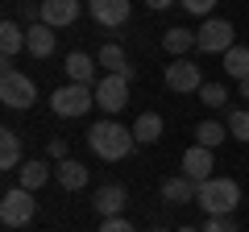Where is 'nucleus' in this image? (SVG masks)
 Here are the masks:
<instances>
[{
  "instance_id": "obj_31",
  "label": "nucleus",
  "mask_w": 249,
  "mask_h": 232,
  "mask_svg": "<svg viewBox=\"0 0 249 232\" xmlns=\"http://www.w3.org/2000/svg\"><path fill=\"white\" fill-rule=\"evenodd\" d=\"M145 4H150L154 13H162V9H170V4H178V0H145Z\"/></svg>"
},
{
  "instance_id": "obj_32",
  "label": "nucleus",
  "mask_w": 249,
  "mask_h": 232,
  "mask_svg": "<svg viewBox=\"0 0 249 232\" xmlns=\"http://www.w3.org/2000/svg\"><path fill=\"white\" fill-rule=\"evenodd\" d=\"M241 99H249V79H241Z\"/></svg>"
},
{
  "instance_id": "obj_29",
  "label": "nucleus",
  "mask_w": 249,
  "mask_h": 232,
  "mask_svg": "<svg viewBox=\"0 0 249 232\" xmlns=\"http://www.w3.org/2000/svg\"><path fill=\"white\" fill-rule=\"evenodd\" d=\"M100 232H137V228H133L129 220H124V215H112V220H104V224H100Z\"/></svg>"
},
{
  "instance_id": "obj_12",
  "label": "nucleus",
  "mask_w": 249,
  "mask_h": 232,
  "mask_svg": "<svg viewBox=\"0 0 249 232\" xmlns=\"http://www.w3.org/2000/svg\"><path fill=\"white\" fill-rule=\"evenodd\" d=\"M88 9H91V21L104 29H116L129 21V0H88Z\"/></svg>"
},
{
  "instance_id": "obj_16",
  "label": "nucleus",
  "mask_w": 249,
  "mask_h": 232,
  "mask_svg": "<svg viewBox=\"0 0 249 232\" xmlns=\"http://www.w3.org/2000/svg\"><path fill=\"white\" fill-rule=\"evenodd\" d=\"M58 187L62 191H83V187H88V166L75 162V158L58 162Z\"/></svg>"
},
{
  "instance_id": "obj_7",
  "label": "nucleus",
  "mask_w": 249,
  "mask_h": 232,
  "mask_svg": "<svg viewBox=\"0 0 249 232\" xmlns=\"http://www.w3.org/2000/svg\"><path fill=\"white\" fill-rule=\"evenodd\" d=\"M166 87H170V91H183V96H191V91L204 87V75H199V66L191 63V58H175V63L166 66Z\"/></svg>"
},
{
  "instance_id": "obj_3",
  "label": "nucleus",
  "mask_w": 249,
  "mask_h": 232,
  "mask_svg": "<svg viewBox=\"0 0 249 232\" xmlns=\"http://www.w3.org/2000/svg\"><path fill=\"white\" fill-rule=\"evenodd\" d=\"M96 104V87H83V83H67L50 96V112L62 120H75V116H88Z\"/></svg>"
},
{
  "instance_id": "obj_8",
  "label": "nucleus",
  "mask_w": 249,
  "mask_h": 232,
  "mask_svg": "<svg viewBox=\"0 0 249 232\" xmlns=\"http://www.w3.org/2000/svg\"><path fill=\"white\" fill-rule=\"evenodd\" d=\"M96 104L104 108V112H121V108L129 104V79H124V75H104V79L96 83Z\"/></svg>"
},
{
  "instance_id": "obj_14",
  "label": "nucleus",
  "mask_w": 249,
  "mask_h": 232,
  "mask_svg": "<svg viewBox=\"0 0 249 232\" xmlns=\"http://www.w3.org/2000/svg\"><path fill=\"white\" fill-rule=\"evenodd\" d=\"M96 66H100V63H91L83 50H75V54H67L62 71L71 75V83H83V87H91V83H100V79H96Z\"/></svg>"
},
{
  "instance_id": "obj_30",
  "label": "nucleus",
  "mask_w": 249,
  "mask_h": 232,
  "mask_svg": "<svg viewBox=\"0 0 249 232\" xmlns=\"http://www.w3.org/2000/svg\"><path fill=\"white\" fill-rule=\"evenodd\" d=\"M46 149H50V158H58V162H67V141H62V137H54V141L46 145Z\"/></svg>"
},
{
  "instance_id": "obj_27",
  "label": "nucleus",
  "mask_w": 249,
  "mask_h": 232,
  "mask_svg": "<svg viewBox=\"0 0 249 232\" xmlns=\"http://www.w3.org/2000/svg\"><path fill=\"white\" fill-rule=\"evenodd\" d=\"M204 232H241V228H237V220H232V215H208Z\"/></svg>"
},
{
  "instance_id": "obj_34",
  "label": "nucleus",
  "mask_w": 249,
  "mask_h": 232,
  "mask_svg": "<svg viewBox=\"0 0 249 232\" xmlns=\"http://www.w3.org/2000/svg\"><path fill=\"white\" fill-rule=\"evenodd\" d=\"M154 232H170V228H154Z\"/></svg>"
},
{
  "instance_id": "obj_33",
  "label": "nucleus",
  "mask_w": 249,
  "mask_h": 232,
  "mask_svg": "<svg viewBox=\"0 0 249 232\" xmlns=\"http://www.w3.org/2000/svg\"><path fill=\"white\" fill-rule=\"evenodd\" d=\"M175 232H204V228H191V224H183V228H175Z\"/></svg>"
},
{
  "instance_id": "obj_10",
  "label": "nucleus",
  "mask_w": 249,
  "mask_h": 232,
  "mask_svg": "<svg viewBox=\"0 0 249 232\" xmlns=\"http://www.w3.org/2000/svg\"><path fill=\"white\" fill-rule=\"evenodd\" d=\"M83 13L79 0H42V21L50 29H62V25H75Z\"/></svg>"
},
{
  "instance_id": "obj_1",
  "label": "nucleus",
  "mask_w": 249,
  "mask_h": 232,
  "mask_svg": "<svg viewBox=\"0 0 249 232\" xmlns=\"http://www.w3.org/2000/svg\"><path fill=\"white\" fill-rule=\"evenodd\" d=\"M88 145L100 162H124L137 149V137H133V129L116 125V120H100V125L88 129Z\"/></svg>"
},
{
  "instance_id": "obj_4",
  "label": "nucleus",
  "mask_w": 249,
  "mask_h": 232,
  "mask_svg": "<svg viewBox=\"0 0 249 232\" xmlns=\"http://www.w3.org/2000/svg\"><path fill=\"white\" fill-rule=\"evenodd\" d=\"M34 215H37V199H34V191H25V187H9L4 195H0V224H4V228H25Z\"/></svg>"
},
{
  "instance_id": "obj_28",
  "label": "nucleus",
  "mask_w": 249,
  "mask_h": 232,
  "mask_svg": "<svg viewBox=\"0 0 249 232\" xmlns=\"http://www.w3.org/2000/svg\"><path fill=\"white\" fill-rule=\"evenodd\" d=\"M178 4H183L187 13H196V17H208V13H212V4H216V0H178Z\"/></svg>"
},
{
  "instance_id": "obj_23",
  "label": "nucleus",
  "mask_w": 249,
  "mask_h": 232,
  "mask_svg": "<svg viewBox=\"0 0 249 232\" xmlns=\"http://www.w3.org/2000/svg\"><path fill=\"white\" fill-rule=\"evenodd\" d=\"M224 75H229V79H249V50L245 46H232L229 54H224Z\"/></svg>"
},
{
  "instance_id": "obj_19",
  "label": "nucleus",
  "mask_w": 249,
  "mask_h": 232,
  "mask_svg": "<svg viewBox=\"0 0 249 232\" xmlns=\"http://www.w3.org/2000/svg\"><path fill=\"white\" fill-rule=\"evenodd\" d=\"M0 170H21V137L13 129H0Z\"/></svg>"
},
{
  "instance_id": "obj_22",
  "label": "nucleus",
  "mask_w": 249,
  "mask_h": 232,
  "mask_svg": "<svg viewBox=\"0 0 249 232\" xmlns=\"http://www.w3.org/2000/svg\"><path fill=\"white\" fill-rule=\"evenodd\" d=\"M191 46H196V33H191V29H178V25H175V29H166V37H162V50L175 54V58H183Z\"/></svg>"
},
{
  "instance_id": "obj_18",
  "label": "nucleus",
  "mask_w": 249,
  "mask_h": 232,
  "mask_svg": "<svg viewBox=\"0 0 249 232\" xmlns=\"http://www.w3.org/2000/svg\"><path fill=\"white\" fill-rule=\"evenodd\" d=\"M162 129H166V125H162V116H158V112H142V116L133 120V137H137V145H154V141L162 137Z\"/></svg>"
},
{
  "instance_id": "obj_24",
  "label": "nucleus",
  "mask_w": 249,
  "mask_h": 232,
  "mask_svg": "<svg viewBox=\"0 0 249 232\" xmlns=\"http://www.w3.org/2000/svg\"><path fill=\"white\" fill-rule=\"evenodd\" d=\"M224 133H229V129H224L220 120H199V125H196V145H204V149H216V145L224 141Z\"/></svg>"
},
{
  "instance_id": "obj_13",
  "label": "nucleus",
  "mask_w": 249,
  "mask_h": 232,
  "mask_svg": "<svg viewBox=\"0 0 249 232\" xmlns=\"http://www.w3.org/2000/svg\"><path fill=\"white\" fill-rule=\"evenodd\" d=\"M54 33H58V29H50L46 21H34V25L25 29V50L34 54V58H50L54 54Z\"/></svg>"
},
{
  "instance_id": "obj_26",
  "label": "nucleus",
  "mask_w": 249,
  "mask_h": 232,
  "mask_svg": "<svg viewBox=\"0 0 249 232\" xmlns=\"http://www.w3.org/2000/svg\"><path fill=\"white\" fill-rule=\"evenodd\" d=\"M196 96H199V104H208V108H224L229 91H224V83H204V87H199Z\"/></svg>"
},
{
  "instance_id": "obj_9",
  "label": "nucleus",
  "mask_w": 249,
  "mask_h": 232,
  "mask_svg": "<svg viewBox=\"0 0 249 232\" xmlns=\"http://www.w3.org/2000/svg\"><path fill=\"white\" fill-rule=\"evenodd\" d=\"M124 203H129V191H124L121 182H108V187H100L96 195H91V207H96L104 220H112V215H124Z\"/></svg>"
},
{
  "instance_id": "obj_20",
  "label": "nucleus",
  "mask_w": 249,
  "mask_h": 232,
  "mask_svg": "<svg viewBox=\"0 0 249 232\" xmlns=\"http://www.w3.org/2000/svg\"><path fill=\"white\" fill-rule=\"evenodd\" d=\"M196 182H191V179H183V174H178V179H166V182H162V199H166V203H191V199H196Z\"/></svg>"
},
{
  "instance_id": "obj_2",
  "label": "nucleus",
  "mask_w": 249,
  "mask_h": 232,
  "mask_svg": "<svg viewBox=\"0 0 249 232\" xmlns=\"http://www.w3.org/2000/svg\"><path fill=\"white\" fill-rule=\"evenodd\" d=\"M196 203L204 207L208 215H232L237 203H241V187L232 179H208V182H199Z\"/></svg>"
},
{
  "instance_id": "obj_21",
  "label": "nucleus",
  "mask_w": 249,
  "mask_h": 232,
  "mask_svg": "<svg viewBox=\"0 0 249 232\" xmlns=\"http://www.w3.org/2000/svg\"><path fill=\"white\" fill-rule=\"evenodd\" d=\"M25 50V29L17 25V21H4L0 25V54H4V63H9L13 54Z\"/></svg>"
},
{
  "instance_id": "obj_15",
  "label": "nucleus",
  "mask_w": 249,
  "mask_h": 232,
  "mask_svg": "<svg viewBox=\"0 0 249 232\" xmlns=\"http://www.w3.org/2000/svg\"><path fill=\"white\" fill-rule=\"evenodd\" d=\"M96 63L104 66L108 75H124V79H133V66H129V58H124V50L116 42H108V46H100V54H96Z\"/></svg>"
},
{
  "instance_id": "obj_6",
  "label": "nucleus",
  "mask_w": 249,
  "mask_h": 232,
  "mask_svg": "<svg viewBox=\"0 0 249 232\" xmlns=\"http://www.w3.org/2000/svg\"><path fill=\"white\" fill-rule=\"evenodd\" d=\"M232 37H237L232 21H224V17H208L204 25H199V33H196V46H199L204 54H229V50H232Z\"/></svg>"
},
{
  "instance_id": "obj_11",
  "label": "nucleus",
  "mask_w": 249,
  "mask_h": 232,
  "mask_svg": "<svg viewBox=\"0 0 249 232\" xmlns=\"http://www.w3.org/2000/svg\"><path fill=\"white\" fill-rule=\"evenodd\" d=\"M183 179H191L199 187V182L216 179L212 174V149H204V145H191V149L183 153Z\"/></svg>"
},
{
  "instance_id": "obj_17",
  "label": "nucleus",
  "mask_w": 249,
  "mask_h": 232,
  "mask_svg": "<svg viewBox=\"0 0 249 232\" xmlns=\"http://www.w3.org/2000/svg\"><path fill=\"white\" fill-rule=\"evenodd\" d=\"M46 182H50V166H46L42 158L21 162V182H17V187H25V191H42Z\"/></svg>"
},
{
  "instance_id": "obj_5",
  "label": "nucleus",
  "mask_w": 249,
  "mask_h": 232,
  "mask_svg": "<svg viewBox=\"0 0 249 232\" xmlns=\"http://www.w3.org/2000/svg\"><path fill=\"white\" fill-rule=\"evenodd\" d=\"M0 99H4V108H17V112H25V108H34L37 99V87L29 75L13 71V66H4L0 71Z\"/></svg>"
},
{
  "instance_id": "obj_25",
  "label": "nucleus",
  "mask_w": 249,
  "mask_h": 232,
  "mask_svg": "<svg viewBox=\"0 0 249 232\" xmlns=\"http://www.w3.org/2000/svg\"><path fill=\"white\" fill-rule=\"evenodd\" d=\"M229 137H237V141L249 145V112L245 108H232L229 112Z\"/></svg>"
}]
</instances>
